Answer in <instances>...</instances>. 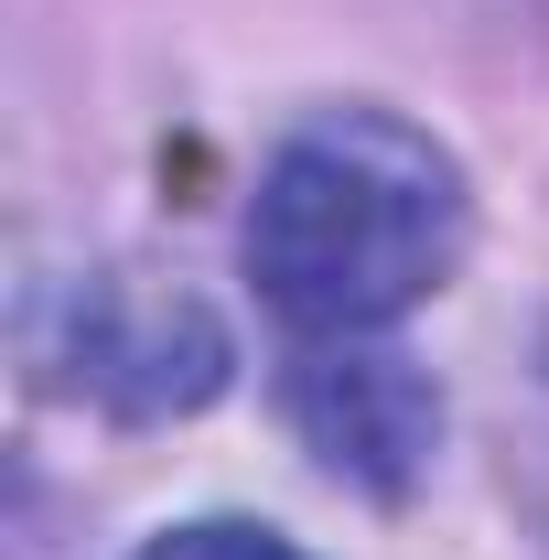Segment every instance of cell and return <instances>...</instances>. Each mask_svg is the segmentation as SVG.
Masks as SVG:
<instances>
[{"label": "cell", "mask_w": 549, "mask_h": 560, "mask_svg": "<svg viewBox=\"0 0 549 560\" xmlns=\"http://www.w3.org/2000/svg\"><path fill=\"white\" fill-rule=\"evenodd\" d=\"M475 195L464 162L431 130L388 108H324L270 151L259 206H248V270L270 313L324 346V335H388L464 270Z\"/></svg>", "instance_id": "cell-1"}, {"label": "cell", "mask_w": 549, "mask_h": 560, "mask_svg": "<svg viewBox=\"0 0 549 560\" xmlns=\"http://www.w3.org/2000/svg\"><path fill=\"white\" fill-rule=\"evenodd\" d=\"M291 431L355 495H410L442 442V388L377 335H324L291 355Z\"/></svg>", "instance_id": "cell-3"}, {"label": "cell", "mask_w": 549, "mask_h": 560, "mask_svg": "<svg viewBox=\"0 0 549 560\" xmlns=\"http://www.w3.org/2000/svg\"><path fill=\"white\" fill-rule=\"evenodd\" d=\"M44 366L119 420H173V410H206L237 355H226V324L195 291L140 280V270H97L66 291V324H55Z\"/></svg>", "instance_id": "cell-2"}, {"label": "cell", "mask_w": 549, "mask_h": 560, "mask_svg": "<svg viewBox=\"0 0 549 560\" xmlns=\"http://www.w3.org/2000/svg\"><path fill=\"white\" fill-rule=\"evenodd\" d=\"M140 560H313V550H291L280 528H248V517H195V528H162Z\"/></svg>", "instance_id": "cell-4"}, {"label": "cell", "mask_w": 549, "mask_h": 560, "mask_svg": "<svg viewBox=\"0 0 549 560\" xmlns=\"http://www.w3.org/2000/svg\"><path fill=\"white\" fill-rule=\"evenodd\" d=\"M528 495H539V528H549V355H539V442H528Z\"/></svg>", "instance_id": "cell-5"}]
</instances>
